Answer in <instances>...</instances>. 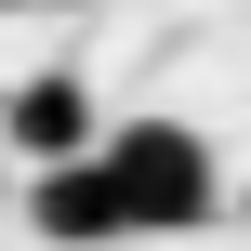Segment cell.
Here are the masks:
<instances>
[{
	"label": "cell",
	"instance_id": "obj_3",
	"mask_svg": "<svg viewBox=\"0 0 251 251\" xmlns=\"http://www.w3.org/2000/svg\"><path fill=\"white\" fill-rule=\"evenodd\" d=\"M79 132H106V119H93V93H79V79H66V66H53V79H26V93H13V146H26V159H40V172H66V159H79Z\"/></svg>",
	"mask_w": 251,
	"mask_h": 251
},
{
	"label": "cell",
	"instance_id": "obj_1",
	"mask_svg": "<svg viewBox=\"0 0 251 251\" xmlns=\"http://www.w3.org/2000/svg\"><path fill=\"white\" fill-rule=\"evenodd\" d=\"M93 159H106V185H119L132 238H199V225L225 212V172H212V146H199L185 119H119Z\"/></svg>",
	"mask_w": 251,
	"mask_h": 251
},
{
	"label": "cell",
	"instance_id": "obj_2",
	"mask_svg": "<svg viewBox=\"0 0 251 251\" xmlns=\"http://www.w3.org/2000/svg\"><path fill=\"white\" fill-rule=\"evenodd\" d=\"M40 238L53 251H119L132 238V212H119V185H106V159H66V172H40Z\"/></svg>",
	"mask_w": 251,
	"mask_h": 251
}]
</instances>
